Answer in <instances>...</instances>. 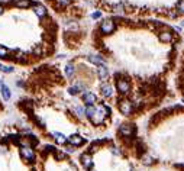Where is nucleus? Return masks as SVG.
Returning a JSON list of instances; mask_svg holds the SVG:
<instances>
[{"label":"nucleus","instance_id":"13","mask_svg":"<svg viewBox=\"0 0 184 171\" xmlns=\"http://www.w3.org/2000/svg\"><path fill=\"white\" fill-rule=\"evenodd\" d=\"M97 75L101 81H106L109 78V70H107V65H99L97 67Z\"/></svg>","mask_w":184,"mask_h":171},{"label":"nucleus","instance_id":"29","mask_svg":"<svg viewBox=\"0 0 184 171\" xmlns=\"http://www.w3.org/2000/svg\"><path fill=\"white\" fill-rule=\"evenodd\" d=\"M92 171H96V170H92Z\"/></svg>","mask_w":184,"mask_h":171},{"label":"nucleus","instance_id":"10","mask_svg":"<svg viewBox=\"0 0 184 171\" xmlns=\"http://www.w3.org/2000/svg\"><path fill=\"white\" fill-rule=\"evenodd\" d=\"M0 94H2V97L5 102H9L10 97H12V91L9 89V86H6L5 83L2 81V78H0Z\"/></svg>","mask_w":184,"mask_h":171},{"label":"nucleus","instance_id":"6","mask_svg":"<svg viewBox=\"0 0 184 171\" xmlns=\"http://www.w3.org/2000/svg\"><path fill=\"white\" fill-rule=\"evenodd\" d=\"M81 100H83L87 106H93L97 102V96L94 93H92V91H84L83 96H81Z\"/></svg>","mask_w":184,"mask_h":171},{"label":"nucleus","instance_id":"25","mask_svg":"<svg viewBox=\"0 0 184 171\" xmlns=\"http://www.w3.org/2000/svg\"><path fill=\"white\" fill-rule=\"evenodd\" d=\"M74 112H75L77 115H78V118H81V116L84 115V110H83V109H81L80 106H78V107H74Z\"/></svg>","mask_w":184,"mask_h":171},{"label":"nucleus","instance_id":"1","mask_svg":"<svg viewBox=\"0 0 184 171\" xmlns=\"http://www.w3.org/2000/svg\"><path fill=\"white\" fill-rule=\"evenodd\" d=\"M19 154L22 157V160H25L26 163H35V160H36V154L32 147H20Z\"/></svg>","mask_w":184,"mask_h":171},{"label":"nucleus","instance_id":"17","mask_svg":"<svg viewBox=\"0 0 184 171\" xmlns=\"http://www.w3.org/2000/svg\"><path fill=\"white\" fill-rule=\"evenodd\" d=\"M10 57H12V51L0 44V60H10Z\"/></svg>","mask_w":184,"mask_h":171},{"label":"nucleus","instance_id":"15","mask_svg":"<svg viewBox=\"0 0 184 171\" xmlns=\"http://www.w3.org/2000/svg\"><path fill=\"white\" fill-rule=\"evenodd\" d=\"M52 138L55 139V142L59 144V145L67 144V136H65L64 133H61V132H52Z\"/></svg>","mask_w":184,"mask_h":171},{"label":"nucleus","instance_id":"9","mask_svg":"<svg viewBox=\"0 0 184 171\" xmlns=\"http://www.w3.org/2000/svg\"><path fill=\"white\" fill-rule=\"evenodd\" d=\"M32 8H34L35 15L39 17V19H44V17H47V15H48V10H47V8H45L44 5H39V3H34V5H32Z\"/></svg>","mask_w":184,"mask_h":171},{"label":"nucleus","instance_id":"8","mask_svg":"<svg viewBox=\"0 0 184 171\" xmlns=\"http://www.w3.org/2000/svg\"><path fill=\"white\" fill-rule=\"evenodd\" d=\"M67 142L71 144V147H81L84 142H86V139H84L81 135H78V133H73L71 136H68Z\"/></svg>","mask_w":184,"mask_h":171},{"label":"nucleus","instance_id":"22","mask_svg":"<svg viewBox=\"0 0 184 171\" xmlns=\"http://www.w3.org/2000/svg\"><path fill=\"white\" fill-rule=\"evenodd\" d=\"M142 163L145 164V165H151V164L154 163V160L151 158L149 155H143V157H142Z\"/></svg>","mask_w":184,"mask_h":171},{"label":"nucleus","instance_id":"21","mask_svg":"<svg viewBox=\"0 0 184 171\" xmlns=\"http://www.w3.org/2000/svg\"><path fill=\"white\" fill-rule=\"evenodd\" d=\"M171 38H173V36H171V33L170 32H165V31H164V32L159 33V39H161L162 42H170L171 41Z\"/></svg>","mask_w":184,"mask_h":171},{"label":"nucleus","instance_id":"11","mask_svg":"<svg viewBox=\"0 0 184 171\" xmlns=\"http://www.w3.org/2000/svg\"><path fill=\"white\" fill-rule=\"evenodd\" d=\"M80 161H81V164H83V167L86 170H92L93 160H92V155L89 154V152H86V154L81 155V157H80Z\"/></svg>","mask_w":184,"mask_h":171},{"label":"nucleus","instance_id":"20","mask_svg":"<svg viewBox=\"0 0 184 171\" xmlns=\"http://www.w3.org/2000/svg\"><path fill=\"white\" fill-rule=\"evenodd\" d=\"M73 3V0H55L57 8H68Z\"/></svg>","mask_w":184,"mask_h":171},{"label":"nucleus","instance_id":"26","mask_svg":"<svg viewBox=\"0 0 184 171\" xmlns=\"http://www.w3.org/2000/svg\"><path fill=\"white\" fill-rule=\"evenodd\" d=\"M177 8H178V10H180L181 13H184V0H180V2H178Z\"/></svg>","mask_w":184,"mask_h":171},{"label":"nucleus","instance_id":"14","mask_svg":"<svg viewBox=\"0 0 184 171\" xmlns=\"http://www.w3.org/2000/svg\"><path fill=\"white\" fill-rule=\"evenodd\" d=\"M32 5V0H13V6L16 9H29Z\"/></svg>","mask_w":184,"mask_h":171},{"label":"nucleus","instance_id":"27","mask_svg":"<svg viewBox=\"0 0 184 171\" xmlns=\"http://www.w3.org/2000/svg\"><path fill=\"white\" fill-rule=\"evenodd\" d=\"M93 19H99V17H101V12H94L92 15Z\"/></svg>","mask_w":184,"mask_h":171},{"label":"nucleus","instance_id":"3","mask_svg":"<svg viewBox=\"0 0 184 171\" xmlns=\"http://www.w3.org/2000/svg\"><path fill=\"white\" fill-rule=\"evenodd\" d=\"M115 29H116V25H115L113 19H104V20H101L100 32L103 35H110V33L115 32Z\"/></svg>","mask_w":184,"mask_h":171},{"label":"nucleus","instance_id":"5","mask_svg":"<svg viewBox=\"0 0 184 171\" xmlns=\"http://www.w3.org/2000/svg\"><path fill=\"white\" fill-rule=\"evenodd\" d=\"M135 132H136V129H135V126L132 123H123L119 128V133L122 136H132V135H135Z\"/></svg>","mask_w":184,"mask_h":171},{"label":"nucleus","instance_id":"18","mask_svg":"<svg viewBox=\"0 0 184 171\" xmlns=\"http://www.w3.org/2000/svg\"><path fill=\"white\" fill-rule=\"evenodd\" d=\"M75 74V67L73 63H68L67 65H65V75H67L68 78H71L73 75Z\"/></svg>","mask_w":184,"mask_h":171},{"label":"nucleus","instance_id":"23","mask_svg":"<svg viewBox=\"0 0 184 171\" xmlns=\"http://www.w3.org/2000/svg\"><path fill=\"white\" fill-rule=\"evenodd\" d=\"M68 93H70L71 96H75V94H78L80 91H78V89H77L75 86H73V87H70V89H68Z\"/></svg>","mask_w":184,"mask_h":171},{"label":"nucleus","instance_id":"2","mask_svg":"<svg viewBox=\"0 0 184 171\" xmlns=\"http://www.w3.org/2000/svg\"><path fill=\"white\" fill-rule=\"evenodd\" d=\"M116 90L120 93V94L129 93V90H131V83H129V80L125 78V77H119V75H116Z\"/></svg>","mask_w":184,"mask_h":171},{"label":"nucleus","instance_id":"19","mask_svg":"<svg viewBox=\"0 0 184 171\" xmlns=\"http://www.w3.org/2000/svg\"><path fill=\"white\" fill-rule=\"evenodd\" d=\"M0 71L5 74H10L15 71V67L13 65H8V64H3V63H0Z\"/></svg>","mask_w":184,"mask_h":171},{"label":"nucleus","instance_id":"16","mask_svg":"<svg viewBox=\"0 0 184 171\" xmlns=\"http://www.w3.org/2000/svg\"><path fill=\"white\" fill-rule=\"evenodd\" d=\"M87 60H89L92 64L97 65V67H99V65H106V61H104L100 55H89V57H87Z\"/></svg>","mask_w":184,"mask_h":171},{"label":"nucleus","instance_id":"12","mask_svg":"<svg viewBox=\"0 0 184 171\" xmlns=\"http://www.w3.org/2000/svg\"><path fill=\"white\" fill-rule=\"evenodd\" d=\"M100 93H101V96L103 97H112L113 96V87L110 86L109 83H103L100 86Z\"/></svg>","mask_w":184,"mask_h":171},{"label":"nucleus","instance_id":"28","mask_svg":"<svg viewBox=\"0 0 184 171\" xmlns=\"http://www.w3.org/2000/svg\"><path fill=\"white\" fill-rule=\"evenodd\" d=\"M5 12H6V6H5L3 3H0V16H2Z\"/></svg>","mask_w":184,"mask_h":171},{"label":"nucleus","instance_id":"24","mask_svg":"<svg viewBox=\"0 0 184 171\" xmlns=\"http://www.w3.org/2000/svg\"><path fill=\"white\" fill-rule=\"evenodd\" d=\"M113 10L117 12V13H122L125 9H123V5H115V6H113Z\"/></svg>","mask_w":184,"mask_h":171},{"label":"nucleus","instance_id":"7","mask_svg":"<svg viewBox=\"0 0 184 171\" xmlns=\"http://www.w3.org/2000/svg\"><path fill=\"white\" fill-rule=\"evenodd\" d=\"M10 60H13V61H16V63L25 64L26 61H28V55H26L23 51L16 49V51H12V57H10Z\"/></svg>","mask_w":184,"mask_h":171},{"label":"nucleus","instance_id":"4","mask_svg":"<svg viewBox=\"0 0 184 171\" xmlns=\"http://www.w3.org/2000/svg\"><path fill=\"white\" fill-rule=\"evenodd\" d=\"M117 107L120 110L122 115H131L132 110H134V106H132V102L128 100V99H122L119 103H117Z\"/></svg>","mask_w":184,"mask_h":171}]
</instances>
